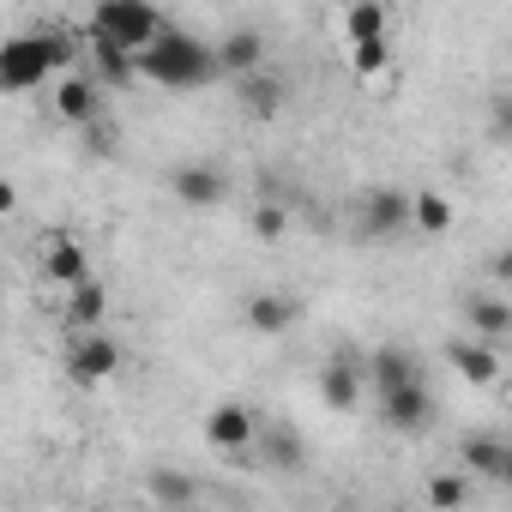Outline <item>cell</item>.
<instances>
[{"label":"cell","mask_w":512,"mask_h":512,"mask_svg":"<svg viewBox=\"0 0 512 512\" xmlns=\"http://www.w3.org/2000/svg\"><path fill=\"white\" fill-rule=\"evenodd\" d=\"M85 31H97V37H109V43H121V49L139 55V49L163 31V13L151 7V0H97Z\"/></svg>","instance_id":"obj_2"},{"label":"cell","mask_w":512,"mask_h":512,"mask_svg":"<svg viewBox=\"0 0 512 512\" xmlns=\"http://www.w3.org/2000/svg\"><path fill=\"white\" fill-rule=\"evenodd\" d=\"M380 422H386L392 434H428V422H434V398H428V386H422V380L386 386V392H380Z\"/></svg>","instance_id":"obj_5"},{"label":"cell","mask_w":512,"mask_h":512,"mask_svg":"<svg viewBox=\"0 0 512 512\" xmlns=\"http://www.w3.org/2000/svg\"><path fill=\"white\" fill-rule=\"evenodd\" d=\"M320 404L326 410H356L362 404V368L350 356H338V362L320 368Z\"/></svg>","instance_id":"obj_18"},{"label":"cell","mask_w":512,"mask_h":512,"mask_svg":"<svg viewBox=\"0 0 512 512\" xmlns=\"http://www.w3.org/2000/svg\"><path fill=\"white\" fill-rule=\"evenodd\" d=\"M350 67H356L362 79H380V73L392 67V49H386V37H356V43H350Z\"/></svg>","instance_id":"obj_24"},{"label":"cell","mask_w":512,"mask_h":512,"mask_svg":"<svg viewBox=\"0 0 512 512\" xmlns=\"http://www.w3.org/2000/svg\"><path fill=\"white\" fill-rule=\"evenodd\" d=\"M386 7L380 0H350V13H344V37L356 43V37H386Z\"/></svg>","instance_id":"obj_23"},{"label":"cell","mask_w":512,"mask_h":512,"mask_svg":"<svg viewBox=\"0 0 512 512\" xmlns=\"http://www.w3.org/2000/svg\"><path fill=\"white\" fill-rule=\"evenodd\" d=\"M235 97H241V109H247L253 121H272V115L284 109V79H278L272 67H253V73L235 79Z\"/></svg>","instance_id":"obj_15"},{"label":"cell","mask_w":512,"mask_h":512,"mask_svg":"<svg viewBox=\"0 0 512 512\" xmlns=\"http://www.w3.org/2000/svg\"><path fill=\"white\" fill-rule=\"evenodd\" d=\"M253 440H260V452H266V464H278V470H302V434L296 428H284V422H260V434H253Z\"/></svg>","instance_id":"obj_21"},{"label":"cell","mask_w":512,"mask_h":512,"mask_svg":"<svg viewBox=\"0 0 512 512\" xmlns=\"http://www.w3.org/2000/svg\"><path fill=\"white\" fill-rule=\"evenodd\" d=\"M362 229L368 235H398V229H410V193H398V187H374L368 199H362Z\"/></svg>","instance_id":"obj_14"},{"label":"cell","mask_w":512,"mask_h":512,"mask_svg":"<svg viewBox=\"0 0 512 512\" xmlns=\"http://www.w3.org/2000/svg\"><path fill=\"white\" fill-rule=\"evenodd\" d=\"M55 115H61L67 127H91V121H103V85H97L85 67L61 73V79H55Z\"/></svg>","instance_id":"obj_7"},{"label":"cell","mask_w":512,"mask_h":512,"mask_svg":"<svg viewBox=\"0 0 512 512\" xmlns=\"http://www.w3.org/2000/svg\"><path fill=\"white\" fill-rule=\"evenodd\" d=\"M139 73L145 79H157V85H169V91H199V85H211L217 79V55L199 43V37H187V31H157L145 49H139Z\"/></svg>","instance_id":"obj_1"},{"label":"cell","mask_w":512,"mask_h":512,"mask_svg":"<svg viewBox=\"0 0 512 512\" xmlns=\"http://www.w3.org/2000/svg\"><path fill=\"white\" fill-rule=\"evenodd\" d=\"M290 229V211L284 205H260V211H253V235H260V241H278Z\"/></svg>","instance_id":"obj_26"},{"label":"cell","mask_w":512,"mask_h":512,"mask_svg":"<svg viewBox=\"0 0 512 512\" xmlns=\"http://www.w3.org/2000/svg\"><path fill=\"white\" fill-rule=\"evenodd\" d=\"M362 380L374 386V392H386V386H404V380H422V368H416V356L404 350V344H380L368 362H362Z\"/></svg>","instance_id":"obj_17"},{"label":"cell","mask_w":512,"mask_h":512,"mask_svg":"<svg viewBox=\"0 0 512 512\" xmlns=\"http://www.w3.org/2000/svg\"><path fill=\"white\" fill-rule=\"evenodd\" d=\"M37 260H43V278L61 284V290L79 284V278H91V253H85V241L73 229H49L43 247H37Z\"/></svg>","instance_id":"obj_6"},{"label":"cell","mask_w":512,"mask_h":512,"mask_svg":"<svg viewBox=\"0 0 512 512\" xmlns=\"http://www.w3.org/2000/svg\"><path fill=\"white\" fill-rule=\"evenodd\" d=\"M422 494H428V506H464V500H470V470H464V476H452V470H446V476H428Z\"/></svg>","instance_id":"obj_25"},{"label":"cell","mask_w":512,"mask_h":512,"mask_svg":"<svg viewBox=\"0 0 512 512\" xmlns=\"http://www.w3.org/2000/svg\"><path fill=\"white\" fill-rule=\"evenodd\" d=\"M464 326H470L476 338H488V344H506V332H512V308H506L500 296H476V302H464Z\"/></svg>","instance_id":"obj_20"},{"label":"cell","mask_w":512,"mask_h":512,"mask_svg":"<svg viewBox=\"0 0 512 512\" xmlns=\"http://www.w3.org/2000/svg\"><path fill=\"white\" fill-rule=\"evenodd\" d=\"M446 362L470 380V386H494L500 380V368H506V356H500V344H488V338H452L446 344Z\"/></svg>","instance_id":"obj_10"},{"label":"cell","mask_w":512,"mask_h":512,"mask_svg":"<svg viewBox=\"0 0 512 512\" xmlns=\"http://www.w3.org/2000/svg\"><path fill=\"white\" fill-rule=\"evenodd\" d=\"M241 320H247V332H260V338H284V332L302 320V308H296V296H284V290H260V296H247Z\"/></svg>","instance_id":"obj_11"},{"label":"cell","mask_w":512,"mask_h":512,"mask_svg":"<svg viewBox=\"0 0 512 512\" xmlns=\"http://www.w3.org/2000/svg\"><path fill=\"white\" fill-rule=\"evenodd\" d=\"M410 223H416L422 235H446V229H452V199L434 193V187H422V193L410 199Z\"/></svg>","instance_id":"obj_22"},{"label":"cell","mask_w":512,"mask_h":512,"mask_svg":"<svg viewBox=\"0 0 512 512\" xmlns=\"http://www.w3.org/2000/svg\"><path fill=\"white\" fill-rule=\"evenodd\" d=\"M115 368H121V344H115L103 326L73 332V344H67V374H73L79 386H103V380H115Z\"/></svg>","instance_id":"obj_4"},{"label":"cell","mask_w":512,"mask_h":512,"mask_svg":"<svg viewBox=\"0 0 512 512\" xmlns=\"http://www.w3.org/2000/svg\"><path fill=\"white\" fill-rule=\"evenodd\" d=\"M253 434H260V416H253L247 404H235V398L205 416V440H211L217 452H229V458H241V452L253 446Z\"/></svg>","instance_id":"obj_9"},{"label":"cell","mask_w":512,"mask_h":512,"mask_svg":"<svg viewBox=\"0 0 512 512\" xmlns=\"http://www.w3.org/2000/svg\"><path fill=\"white\" fill-rule=\"evenodd\" d=\"M458 464L476 470V476H488V482H512V446L500 434H464Z\"/></svg>","instance_id":"obj_13"},{"label":"cell","mask_w":512,"mask_h":512,"mask_svg":"<svg viewBox=\"0 0 512 512\" xmlns=\"http://www.w3.org/2000/svg\"><path fill=\"white\" fill-rule=\"evenodd\" d=\"M169 193L181 199V205H217L223 193H229V181H223V169H211V163H175L169 169Z\"/></svg>","instance_id":"obj_12"},{"label":"cell","mask_w":512,"mask_h":512,"mask_svg":"<svg viewBox=\"0 0 512 512\" xmlns=\"http://www.w3.org/2000/svg\"><path fill=\"white\" fill-rule=\"evenodd\" d=\"M13 211H19V187L0 175V217H13Z\"/></svg>","instance_id":"obj_28"},{"label":"cell","mask_w":512,"mask_h":512,"mask_svg":"<svg viewBox=\"0 0 512 512\" xmlns=\"http://www.w3.org/2000/svg\"><path fill=\"white\" fill-rule=\"evenodd\" d=\"M211 55H217V73H223V79H241V73H253V67H266V37H260V31H229Z\"/></svg>","instance_id":"obj_16"},{"label":"cell","mask_w":512,"mask_h":512,"mask_svg":"<svg viewBox=\"0 0 512 512\" xmlns=\"http://www.w3.org/2000/svg\"><path fill=\"white\" fill-rule=\"evenodd\" d=\"M43 79H55V55H49V37L43 31H19V37H7L0 43V91H31V85H43Z\"/></svg>","instance_id":"obj_3"},{"label":"cell","mask_w":512,"mask_h":512,"mask_svg":"<svg viewBox=\"0 0 512 512\" xmlns=\"http://www.w3.org/2000/svg\"><path fill=\"white\" fill-rule=\"evenodd\" d=\"M103 320H109V290H103L97 278L67 284V326L85 332V326H103Z\"/></svg>","instance_id":"obj_19"},{"label":"cell","mask_w":512,"mask_h":512,"mask_svg":"<svg viewBox=\"0 0 512 512\" xmlns=\"http://www.w3.org/2000/svg\"><path fill=\"white\" fill-rule=\"evenodd\" d=\"M151 500H193V482H187V476L157 470V476H151Z\"/></svg>","instance_id":"obj_27"},{"label":"cell","mask_w":512,"mask_h":512,"mask_svg":"<svg viewBox=\"0 0 512 512\" xmlns=\"http://www.w3.org/2000/svg\"><path fill=\"white\" fill-rule=\"evenodd\" d=\"M85 37V73L97 79V85H133L139 79V55L133 49H121V43H109V37H97V31H79Z\"/></svg>","instance_id":"obj_8"}]
</instances>
